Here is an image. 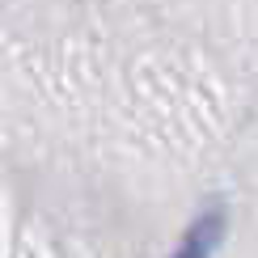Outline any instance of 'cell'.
I'll use <instances>...</instances> for the list:
<instances>
[{"label":"cell","mask_w":258,"mask_h":258,"mask_svg":"<svg viewBox=\"0 0 258 258\" xmlns=\"http://www.w3.org/2000/svg\"><path fill=\"white\" fill-rule=\"evenodd\" d=\"M220 237H224V212L212 208L208 216H199L186 229V237H182V245H178L174 258H212V254H216V245H220Z\"/></svg>","instance_id":"cell-1"}]
</instances>
